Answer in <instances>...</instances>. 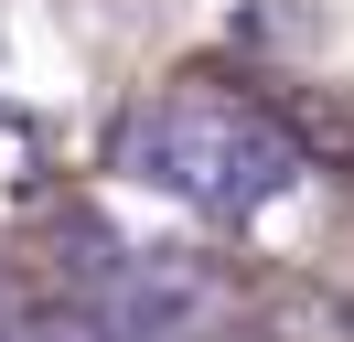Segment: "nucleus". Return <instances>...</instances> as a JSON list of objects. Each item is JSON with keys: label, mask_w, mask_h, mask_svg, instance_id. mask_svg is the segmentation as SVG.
I'll list each match as a JSON object with an SVG mask.
<instances>
[{"label": "nucleus", "mask_w": 354, "mask_h": 342, "mask_svg": "<svg viewBox=\"0 0 354 342\" xmlns=\"http://www.w3.org/2000/svg\"><path fill=\"white\" fill-rule=\"evenodd\" d=\"M108 150H118L129 182H151L161 203L215 214V225H247V214H268L290 182H301L290 128L268 118V107L225 97V86H151V97L118 118Z\"/></svg>", "instance_id": "1"}, {"label": "nucleus", "mask_w": 354, "mask_h": 342, "mask_svg": "<svg viewBox=\"0 0 354 342\" xmlns=\"http://www.w3.org/2000/svg\"><path fill=\"white\" fill-rule=\"evenodd\" d=\"M44 342H129V332H118V321H97V310H54Z\"/></svg>", "instance_id": "2"}]
</instances>
